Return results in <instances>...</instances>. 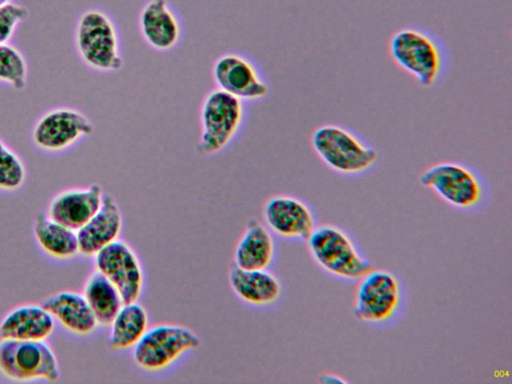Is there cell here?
Segmentation results:
<instances>
[{"label":"cell","instance_id":"4316f807","mask_svg":"<svg viewBox=\"0 0 512 384\" xmlns=\"http://www.w3.org/2000/svg\"><path fill=\"white\" fill-rule=\"evenodd\" d=\"M321 381L324 383H343L346 382L341 376L327 373L322 375Z\"/></svg>","mask_w":512,"mask_h":384},{"label":"cell","instance_id":"5bb4252c","mask_svg":"<svg viewBox=\"0 0 512 384\" xmlns=\"http://www.w3.org/2000/svg\"><path fill=\"white\" fill-rule=\"evenodd\" d=\"M139 31L152 49L166 52L173 49L181 38V23L168 0H149L138 18Z\"/></svg>","mask_w":512,"mask_h":384},{"label":"cell","instance_id":"ffe728a7","mask_svg":"<svg viewBox=\"0 0 512 384\" xmlns=\"http://www.w3.org/2000/svg\"><path fill=\"white\" fill-rule=\"evenodd\" d=\"M274 254L271 231L256 219H250L236 244L234 265L242 269H267Z\"/></svg>","mask_w":512,"mask_h":384},{"label":"cell","instance_id":"7c38bea8","mask_svg":"<svg viewBox=\"0 0 512 384\" xmlns=\"http://www.w3.org/2000/svg\"><path fill=\"white\" fill-rule=\"evenodd\" d=\"M212 77L217 89L241 101H257L269 93V85L254 63L237 53L218 57L213 64Z\"/></svg>","mask_w":512,"mask_h":384},{"label":"cell","instance_id":"e0dca14e","mask_svg":"<svg viewBox=\"0 0 512 384\" xmlns=\"http://www.w3.org/2000/svg\"><path fill=\"white\" fill-rule=\"evenodd\" d=\"M228 281L233 293L252 306L272 305L282 293L279 278L267 269H242L234 265Z\"/></svg>","mask_w":512,"mask_h":384},{"label":"cell","instance_id":"52a82bcc","mask_svg":"<svg viewBox=\"0 0 512 384\" xmlns=\"http://www.w3.org/2000/svg\"><path fill=\"white\" fill-rule=\"evenodd\" d=\"M243 119V101L217 88L210 91L200 108L197 151L210 156L224 150L239 132Z\"/></svg>","mask_w":512,"mask_h":384},{"label":"cell","instance_id":"4fadbf2b","mask_svg":"<svg viewBox=\"0 0 512 384\" xmlns=\"http://www.w3.org/2000/svg\"><path fill=\"white\" fill-rule=\"evenodd\" d=\"M262 213L267 228L287 240L306 241L316 227L311 206L295 196H271L264 203Z\"/></svg>","mask_w":512,"mask_h":384},{"label":"cell","instance_id":"ba28073f","mask_svg":"<svg viewBox=\"0 0 512 384\" xmlns=\"http://www.w3.org/2000/svg\"><path fill=\"white\" fill-rule=\"evenodd\" d=\"M200 345V337L190 328L177 324H158L149 327L132 348V358L140 369L160 372Z\"/></svg>","mask_w":512,"mask_h":384},{"label":"cell","instance_id":"cb8c5ba5","mask_svg":"<svg viewBox=\"0 0 512 384\" xmlns=\"http://www.w3.org/2000/svg\"><path fill=\"white\" fill-rule=\"evenodd\" d=\"M0 82L15 90H22L27 82V64L18 49L10 44H0Z\"/></svg>","mask_w":512,"mask_h":384},{"label":"cell","instance_id":"2e32d148","mask_svg":"<svg viewBox=\"0 0 512 384\" xmlns=\"http://www.w3.org/2000/svg\"><path fill=\"white\" fill-rule=\"evenodd\" d=\"M122 213L116 200L104 194L98 211L77 232L79 253L94 256L118 239L122 230Z\"/></svg>","mask_w":512,"mask_h":384},{"label":"cell","instance_id":"d4e9b609","mask_svg":"<svg viewBox=\"0 0 512 384\" xmlns=\"http://www.w3.org/2000/svg\"><path fill=\"white\" fill-rule=\"evenodd\" d=\"M25 180V168L19 156L0 137V189L14 191Z\"/></svg>","mask_w":512,"mask_h":384},{"label":"cell","instance_id":"277c9868","mask_svg":"<svg viewBox=\"0 0 512 384\" xmlns=\"http://www.w3.org/2000/svg\"><path fill=\"white\" fill-rule=\"evenodd\" d=\"M419 183L450 207L462 211L479 210L487 199V184L472 166L458 161H442L428 166Z\"/></svg>","mask_w":512,"mask_h":384},{"label":"cell","instance_id":"7402d4cb","mask_svg":"<svg viewBox=\"0 0 512 384\" xmlns=\"http://www.w3.org/2000/svg\"><path fill=\"white\" fill-rule=\"evenodd\" d=\"M33 232L39 246L54 258L68 259L79 253L77 232L48 215L35 218Z\"/></svg>","mask_w":512,"mask_h":384},{"label":"cell","instance_id":"83f0119b","mask_svg":"<svg viewBox=\"0 0 512 384\" xmlns=\"http://www.w3.org/2000/svg\"><path fill=\"white\" fill-rule=\"evenodd\" d=\"M9 1H10V0H0V6H1V5H3V4H5V3H7V2H9Z\"/></svg>","mask_w":512,"mask_h":384},{"label":"cell","instance_id":"30bf717a","mask_svg":"<svg viewBox=\"0 0 512 384\" xmlns=\"http://www.w3.org/2000/svg\"><path fill=\"white\" fill-rule=\"evenodd\" d=\"M95 268L119 291L124 303L137 301L142 293L144 274L132 247L117 239L94 255Z\"/></svg>","mask_w":512,"mask_h":384},{"label":"cell","instance_id":"6da1fadb","mask_svg":"<svg viewBox=\"0 0 512 384\" xmlns=\"http://www.w3.org/2000/svg\"><path fill=\"white\" fill-rule=\"evenodd\" d=\"M387 52L391 61L420 87L437 86L448 68L444 42L433 32L419 26H405L389 38Z\"/></svg>","mask_w":512,"mask_h":384},{"label":"cell","instance_id":"484cf974","mask_svg":"<svg viewBox=\"0 0 512 384\" xmlns=\"http://www.w3.org/2000/svg\"><path fill=\"white\" fill-rule=\"evenodd\" d=\"M25 6L7 2L0 6V44L7 43L17 25L28 17Z\"/></svg>","mask_w":512,"mask_h":384},{"label":"cell","instance_id":"603a6c76","mask_svg":"<svg viewBox=\"0 0 512 384\" xmlns=\"http://www.w3.org/2000/svg\"><path fill=\"white\" fill-rule=\"evenodd\" d=\"M83 296L98 325L102 326H109L124 304L117 288L97 270L87 278L83 288Z\"/></svg>","mask_w":512,"mask_h":384},{"label":"cell","instance_id":"d6986e66","mask_svg":"<svg viewBox=\"0 0 512 384\" xmlns=\"http://www.w3.org/2000/svg\"><path fill=\"white\" fill-rule=\"evenodd\" d=\"M68 331L85 336L97 327V320L83 294L61 291L47 297L41 304Z\"/></svg>","mask_w":512,"mask_h":384},{"label":"cell","instance_id":"9a60e30c","mask_svg":"<svg viewBox=\"0 0 512 384\" xmlns=\"http://www.w3.org/2000/svg\"><path fill=\"white\" fill-rule=\"evenodd\" d=\"M104 194L97 183L62 191L52 198L47 215L77 231L98 211Z\"/></svg>","mask_w":512,"mask_h":384},{"label":"cell","instance_id":"7a4b0ae2","mask_svg":"<svg viewBox=\"0 0 512 384\" xmlns=\"http://www.w3.org/2000/svg\"><path fill=\"white\" fill-rule=\"evenodd\" d=\"M317 158L332 172L343 177H360L377 165L378 150L353 129L336 123L317 126L310 135Z\"/></svg>","mask_w":512,"mask_h":384},{"label":"cell","instance_id":"8fae6325","mask_svg":"<svg viewBox=\"0 0 512 384\" xmlns=\"http://www.w3.org/2000/svg\"><path fill=\"white\" fill-rule=\"evenodd\" d=\"M93 122L82 112L68 107L48 111L36 122L32 139L45 151L64 150L83 137L94 133Z\"/></svg>","mask_w":512,"mask_h":384},{"label":"cell","instance_id":"8992f818","mask_svg":"<svg viewBox=\"0 0 512 384\" xmlns=\"http://www.w3.org/2000/svg\"><path fill=\"white\" fill-rule=\"evenodd\" d=\"M75 46L81 60L91 69L109 73L123 67L117 28L101 10L89 9L79 17Z\"/></svg>","mask_w":512,"mask_h":384},{"label":"cell","instance_id":"ac0fdd59","mask_svg":"<svg viewBox=\"0 0 512 384\" xmlns=\"http://www.w3.org/2000/svg\"><path fill=\"white\" fill-rule=\"evenodd\" d=\"M54 326V318L42 305H20L0 322V340H45Z\"/></svg>","mask_w":512,"mask_h":384},{"label":"cell","instance_id":"44dd1931","mask_svg":"<svg viewBox=\"0 0 512 384\" xmlns=\"http://www.w3.org/2000/svg\"><path fill=\"white\" fill-rule=\"evenodd\" d=\"M148 319L146 309L137 301L124 303L109 325V349H132L149 328Z\"/></svg>","mask_w":512,"mask_h":384},{"label":"cell","instance_id":"9c48e42d","mask_svg":"<svg viewBox=\"0 0 512 384\" xmlns=\"http://www.w3.org/2000/svg\"><path fill=\"white\" fill-rule=\"evenodd\" d=\"M0 372L15 381L55 382L60 376L57 358L44 340H0Z\"/></svg>","mask_w":512,"mask_h":384},{"label":"cell","instance_id":"5b68a950","mask_svg":"<svg viewBox=\"0 0 512 384\" xmlns=\"http://www.w3.org/2000/svg\"><path fill=\"white\" fill-rule=\"evenodd\" d=\"M357 283L352 306L357 321L383 327L398 318L404 294L401 281L394 272L374 267Z\"/></svg>","mask_w":512,"mask_h":384},{"label":"cell","instance_id":"3957f363","mask_svg":"<svg viewBox=\"0 0 512 384\" xmlns=\"http://www.w3.org/2000/svg\"><path fill=\"white\" fill-rule=\"evenodd\" d=\"M306 244L313 262L324 273L339 281L358 282L374 268L351 235L336 224L316 225Z\"/></svg>","mask_w":512,"mask_h":384}]
</instances>
